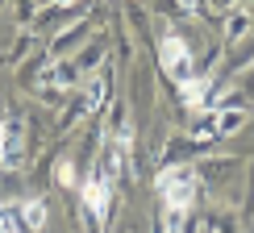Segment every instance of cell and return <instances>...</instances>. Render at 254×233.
<instances>
[{"label": "cell", "instance_id": "cell-1", "mask_svg": "<svg viewBox=\"0 0 254 233\" xmlns=\"http://www.w3.org/2000/svg\"><path fill=\"white\" fill-rule=\"evenodd\" d=\"M196 171L192 167H167L163 175H158V196H163V204H167V213H188V204L196 200Z\"/></svg>", "mask_w": 254, "mask_h": 233}, {"label": "cell", "instance_id": "cell-2", "mask_svg": "<svg viewBox=\"0 0 254 233\" xmlns=\"http://www.w3.org/2000/svg\"><path fill=\"white\" fill-rule=\"evenodd\" d=\"M158 62H163V71H167V75H171L175 83L196 79L192 50H188V42H184V38H175V34H167L163 42H158Z\"/></svg>", "mask_w": 254, "mask_h": 233}, {"label": "cell", "instance_id": "cell-3", "mask_svg": "<svg viewBox=\"0 0 254 233\" xmlns=\"http://www.w3.org/2000/svg\"><path fill=\"white\" fill-rule=\"evenodd\" d=\"M8 233H42L46 225V204L42 200H17V204H0Z\"/></svg>", "mask_w": 254, "mask_h": 233}, {"label": "cell", "instance_id": "cell-4", "mask_svg": "<svg viewBox=\"0 0 254 233\" xmlns=\"http://www.w3.org/2000/svg\"><path fill=\"white\" fill-rule=\"evenodd\" d=\"M109 196H113V183L92 167V175L83 179V204H88V213L96 221H104V213H109Z\"/></svg>", "mask_w": 254, "mask_h": 233}, {"label": "cell", "instance_id": "cell-5", "mask_svg": "<svg viewBox=\"0 0 254 233\" xmlns=\"http://www.w3.org/2000/svg\"><path fill=\"white\" fill-rule=\"evenodd\" d=\"M21 150V125L17 121H0V167H13Z\"/></svg>", "mask_w": 254, "mask_h": 233}, {"label": "cell", "instance_id": "cell-6", "mask_svg": "<svg viewBox=\"0 0 254 233\" xmlns=\"http://www.w3.org/2000/svg\"><path fill=\"white\" fill-rule=\"evenodd\" d=\"M179 88H184V104H188V109H204L208 79H188V83H179Z\"/></svg>", "mask_w": 254, "mask_h": 233}, {"label": "cell", "instance_id": "cell-7", "mask_svg": "<svg viewBox=\"0 0 254 233\" xmlns=\"http://www.w3.org/2000/svg\"><path fill=\"white\" fill-rule=\"evenodd\" d=\"M55 175H59V183H71V179H75V167H71L67 158H63V163L55 167Z\"/></svg>", "mask_w": 254, "mask_h": 233}, {"label": "cell", "instance_id": "cell-8", "mask_svg": "<svg viewBox=\"0 0 254 233\" xmlns=\"http://www.w3.org/2000/svg\"><path fill=\"white\" fill-rule=\"evenodd\" d=\"M0 233H8V225H4V213H0Z\"/></svg>", "mask_w": 254, "mask_h": 233}]
</instances>
